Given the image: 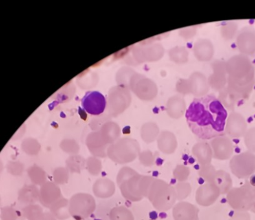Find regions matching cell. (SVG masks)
Wrapping results in <instances>:
<instances>
[{
  "mask_svg": "<svg viewBox=\"0 0 255 220\" xmlns=\"http://www.w3.org/2000/svg\"><path fill=\"white\" fill-rule=\"evenodd\" d=\"M187 124L192 133L201 140H211L225 134L228 112L215 95L207 94L195 98L186 110Z\"/></svg>",
  "mask_w": 255,
  "mask_h": 220,
  "instance_id": "obj_1",
  "label": "cell"
},
{
  "mask_svg": "<svg viewBox=\"0 0 255 220\" xmlns=\"http://www.w3.org/2000/svg\"><path fill=\"white\" fill-rule=\"evenodd\" d=\"M229 74V94L235 98L247 96L252 91L255 83L254 69L250 59L244 55L234 56L226 63ZM227 89V90H228Z\"/></svg>",
  "mask_w": 255,
  "mask_h": 220,
  "instance_id": "obj_2",
  "label": "cell"
},
{
  "mask_svg": "<svg viewBox=\"0 0 255 220\" xmlns=\"http://www.w3.org/2000/svg\"><path fill=\"white\" fill-rule=\"evenodd\" d=\"M96 209L95 199L90 194H75L69 200L70 214L75 220L87 219L93 214Z\"/></svg>",
  "mask_w": 255,
  "mask_h": 220,
  "instance_id": "obj_3",
  "label": "cell"
},
{
  "mask_svg": "<svg viewBox=\"0 0 255 220\" xmlns=\"http://www.w3.org/2000/svg\"><path fill=\"white\" fill-rule=\"evenodd\" d=\"M177 90L181 94H192L197 96L206 95L209 85L206 76L200 72H194L188 80H181L177 85Z\"/></svg>",
  "mask_w": 255,
  "mask_h": 220,
  "instance_id": "obj_4",
  "label": "cell"
},
{
  "mask_svg": "<svg viewBox=\"0 0 255 220\" xmlns=\"http://www.w3.org/2000/svg\"><path fill=\"white\" fill-rule=\"evenodd\" d=\"M83 109L92 115H100L106 107V99L98 91H89L81 100Z\"/></svg>",
  "mask_w": 255,
  "mask_h": 220,
  "instance_id": "obj_5",
  "label": "cell"
},
{
  "mask_svg": "<svg viewBox=\"0 0 255 220\" xmlns=\"http://www.w3.org/2000/svg\"><path fill=\"white\" fill-rule=\"evenodd\" d=\"M63 197L58 185L54 182L47 181L39 188V203L44 208L50 207Z\"/></svg>",
  "mask_w": 255,
  "mask_h": 220,
  "instance_id": "obj_6",
  "label": "cell"
},
{
  "mask_svg": "<svg viewBox=\"0 0 255 220\" xmlns=\"http://www.w3.org/2000/svg\"><path fill=\"white\" fill-rule=\"evenodd\" d=\"M237 45L240 51L246 55L255 52V30L253 28L245 27L240 32L237 38Z\"/></svg>",
  "mask_w": 255,
  "mask_h": 220,
  "instance_id": "obj_7",
  "label": "cell"
},
{
  "mask_svg": "<svg viewBox=\"0 0 255 220\" xmlns=\"http://www.w3.org/2000/svg\"><path fill=\"white\" fill-rule=\"evenodd\" d=\"M92 191L94 196L98 199H109L116 192V185L109 178H100L94 182Z\"/></svg>",
  "mask_w": 255,
  "mask_h": 220,
  "instance_id": "obj_8",
  "label": "cell"
},
{
  "mask_svg": "<svg viewBox=\"0 0 255 220\" xmlns=\"http://www.w3.org/2000/svg\"><path fill=\"white\" fill-rule=\"evenodd\" d=\"M247 124L245 118L238 113H232L229 116L226 124V132L231 136L237 137L245 133Z\"/></svg>",
  "mask_w": 255,
  "mask_h": 220,
  "instance_id": "obj_9",
  "label": "cell"
},
{
  "mask_svg": "<svg viewBox=\"0 0 255 220\" xmlns=\"http://www.w3.org/2000/svg\"><path fill=\"white\" fill-rule=\"evenodd\" d=\"M17 200L25 206L36 204L39 202V189L33 184L25 185L18 191Z\"/></svg>",
  "mask_w": 255,
  "mask_h": 220,
  "instance_id": "obj_10",
  "label": "cell"
},
{
  "mask_svg": "<svg viewBox=\"0 0 255 220\" xmlns=\"http://www.w3.org/2000/svg\"><path fill=\"white\" fill-rule=\"evenodd\" d=\"M195 56L201 61L211 60L214 54V48L212 42L208 39H199L195 43L193 48Z\"/></svg>",
  "mask_w": 255,
  "mask_h": 220,
  "instance_id": "obj_11",
  "label": "cell"
},
{
  "mask_svg": "<svg viewBox=\"0 0 255 220\" xmlns=\"http://www.w3.org/2000/svg\"><path fill=\"white\" fill-rule=\"evenodd\" d=\"M186 109L185 101L182 97L174 96L169 99L166 105L168 116L174 119H179L183 115Z\"/></svg>",
  "mask_w": 255,
  "mask_h": 220,
  "instance_id": "obj_12",
  "label": "cell"
},
{
  "mask_svg": "<svg viewBox=\"0 0 255 220\" xmlns=\"http://www.w3.org/2000/svg\"><path fill=\"white\" fill-rule=\"evenodd\" d=\"M49 212L58 220L69 219L71 217L69 211V200L61 198L50 207Z\"/></svg>",
  "mask_w": 255,
  "mask_h": 220,
  "instance_id": "obj_13",
  "label": "cell"
},
{
  "mask_svg": "<svg viewBox=\"0 0 255 220\" xmlns=\"http://www.w3.org/2000/svg\"><path fill=\"white\" fill-rule=\"evenodd\" d=\"M28 178L33 185L41 186L47 180V173L41 167L34 165L27 169Z\"/></svg>",
  "mask_w": 255,
  "mask_h": 220,
  "instance_id": "obj_14",
  "label": "cell"
},
{
  "mask_svg": "<svg viewBox=\"0 0 255 220\" xmlns=\"http://www.w3.org/2000/svg\"><path fill=\"white\" fill-rule=\"evenodd\" d=\"M86 167V160L80 156L73 155L66 160V168L70 173L81 174Z\"/></svg>",
  "mask_w": 255,
  "mask_h": 220,
  "instance_id": "obj_15",
  "label": "cell"
},
{
  "mask_svg": "<svg viewBox=\"0 0 255 220\" xmlns=\"http://www.w3.org/2000/svg\"><path fill=\"white\" fill-rule=\"evenodd\" d=\"M23 216L28 220H39L44 214L43 208L38 204L28 205L24 207Z\"/></svg>",
  "mask_w": 255,
  "mask_h": 220,
  "instance_id": "obj_16",
  "label": "cell"
},
{
  "mask_svg": "<svg viewBox=\"0 0 255 220\" xmlns=\"http://www.w3.org/2000/svg\"><path fill=\"white\" fill-rule=\"evenodd\" d=\"M110 220H133L131 211L123 206L112 208L109 213Z\"/></svg>",
  "mask_w": 255,
  "mask_h": 220,
  "instance_id": "obj_17",
  "label": "cell"
},
{
  "mask_svg": "<svg viewBox=\"0 0 255 220\" xmlns=\"http://www.w3.org/2000/svg\"><path fill=\"white\" fill-rule=\"evenodd\" d=\"M169 55L171 60L177 63H186L188 60V50L184 47H176L171 48Z\"/></svg>",
  "mask_w": 255,
  "mask_h": 220,
  "instance_id": "obj_18",
  "label": "cell"
},
{
  "mask_svg": "<svg viewBox=\"0 0 255 220\" xmlns=\"http://www.w3.org/2000/svg\"><path fill=\"white\" fill-rule=\"evenodd\" d=\"M86 169L90 175L97 177L102 171V162L98 158L89 157L86 160Z\"/></svg>",
  "mask_w": 255,
  "mask_h": 220,
  "instance_id": "obj_19",
  "label": "cell"
},
{
  "mask_svg": "<svg viewBox=\"0 0 255 220\" xmlns=\"http://www.w3.org/2000/svg\"><path fill=\"white\" fill-rule=\"evenodd\" d=\"M69 170L66 167H57L52 174L54 182L58 186L67 184L69 179Z\"/></svg>",
  "mask_w": 255,
  "mask_h": 220,
  "instance_id": "obj_20",
  "label": "cell"
},
{
  "mask_svg": "<svg viewBox=\"0 0 255 220\" xmlns=\"http://www.w3.org/2000/svg\"><path fill=\"white\" fill-rule=\"evenodd\" d=\"M6 171L14 177H20L25 170V166L19 161H10L6 164Z\"/></svg>",
  "mask_w": 255,
  "mask_h": 220,
  "instance_id": "obj_21",
  "label": "cell"
},
{
  "mask_svg": "<svg viewBox=\"0 0 255 220\" xmlns=\"http://www.w3.org/2000/svg\"><path fill=\"white\" fill-rule=\"evenodd\" d=\"M135 171H133L132 169H129V167H123V169L119 171L117 176V184L118 186H120L123 183L127 181L129 178L135 176Z\"/></svg>",
  "mask_w": 255,
  "mask_h": 220,
  "instance_id": "obj_22",
  "label": "cell"
},
{
  "mask_svg": "<svg viewBox=\"0 0 255 220\" xmlns=\"http://www.w3.org/2000/svg\"><path fill=\"white\" fill-rule=\"evenodd\" d=\"M1 220H17V215L16 210L12 207L6 206L1 209Z\"/></svg>",
  "mask_w": 255,
  "mask_h": 220,
  "instance_id": "obj_23",
  "label": "cell"
},
{
  "mask_svg": "<svg viewBox=\"0 0 255 220\" xmlns=\"http://www.w3.org/2000/svg\"><path fill=\"white\" fill-rule=\"evenodd\" d=\"M237 30V24L230 23L226 25L224 29H222L224 38L226 39H232L236 34Z\"/></svg>",
  "mask_w": 255,
  "mask_h": 220,
  "instance_id": "obj_24",
  "label": "cell"
},
{
  "mask_svg": "<svg viewBox=\"0 0 255 220\" xmlns=\"http://www.w3.org/2000/svg\"><path fill=\"white\" fill-rule=\"evenodd\" d=\"M39 220H58L50 212H45Z\"/></svg>",
  "mask_w": 255,
  "mask_h": 220,
  "instance_id": "obj_25",
  "label": "cell"
},
{
  "mask_svg": "<svg viewBox=\"0 0 255 220\" xmlns=\"http://www.w3.org/2000/svg\"><path fill=\"white\" fill-rule=\"evenodd\" d=\"M149 217H150L151 219L156 220L157 219L158 216L157 213L156 212H151L149 213Z\"/></svg>",
  "mask_w": 255,
  "mask_h": 220,
  "instance_id": "obj_26",
  "label": "cell"
},
{
  "mask_svg": "<svg viewBox=\"0 0 255 220\" xmlns=\"http://www.w3.org/2000/svg\"><path fill=\"white\" fill-rule=\"evenodd\" d=\"M188 162L189 163H190V164H193V163L195 162V160H194V158H190V159H189L188 160Z\"/></svg>",
  "mask_w": 255,
  "mask_h": 220,
  "instance_id": "obj_27",
  "label": "cell"
}]
</instances>
